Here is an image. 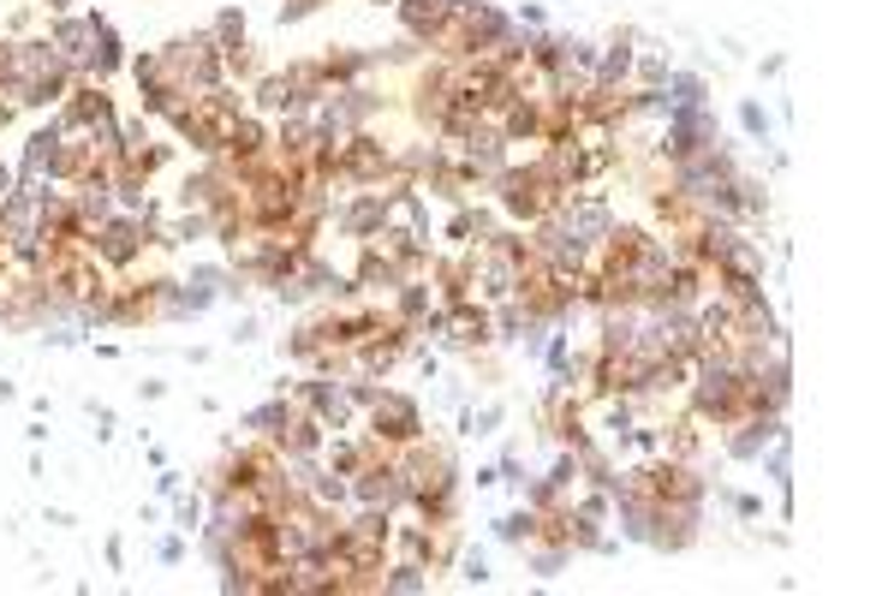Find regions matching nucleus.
I'll return each mask as SVG.
<instances>
[{
    "mask_svg": "<svg viewBox=\"0 0 894 596\" xmlns=\"http://www.w3.org/2000/svg\"><path fill=\"white\" fill-rule=\"evenodd\" d=\"M251 108L245 101L239 84H222V90H209V96H185V101H173L161 120H168V132L185 143V150L197 155V162H209V155H222L227 150V138H233V120Z\"/></svg>",
    "mask_w": 894,
    "mask_h": 596,
    "instance_id": "1",
    "label": "nucleus"
},
{
    "mask_svg": "<svg viewBox=\"0 0 894 596\" xmlns=\"http://www.w3.org/2000/svg\"><path fill=\"white\" fill-rule=\"evenodd\" d=\"M90 251H96V263L108 269V274H131V269H143V257L161 251V221H150V215H108L96 232H90Z\"/></svg>",
    "mask_w": 894,
    "mask_h": 596,
    "instance_id": "2",
    "label": "nucleus"
},
{
    "mask_svg": "<svg viewBox=\"0 0 894 596\" xmlns=\"http://www.w3.org/2000/svg\"><path fill=\"white\" fill-rule=\"evenodd\" d=\"M161 72L173 78L180 96H209L227 84V66H222V48L209 42V31H185L173 42H161Z\"/></svg>",
    "mask_w": 894,
    "mask_h": 596,
    "instance_id": "3",
    "label": "nucleus"
},
{
    "mask_svg": "<svg viewBox=\"0 0 894 596\" xmlns=\"http://www.w3.org/2000/svg\"><path fill=\"white\" fill-rule=\"evenodd\" d=\"M388 173H394V143L383 132H370V126L352 132L341 143V155H334V185H341V192H370Z\"/></svg>",
    "mask_w": 894,
    "mask_h": 596,
    "instance_id": "4",
    "label": "nucleus"
},
{
    "mask_svg": "<svg viewBox=\"0 0 894 596\" xmlns=\"http://www.w3.org/2000/svg\"><path fill=\"white\" fill-rule=\"evenodd\" d=\"M364 435H376L383 447H412V442H423V405L412 400V394H400V388H383L370 405H364Z\"/></svg>",
    "mask_w": 894,
    "mask_h": 596,
    "instance_id": "5",
    "label": "nucleus"
},
{
    "mask_svg": "<svg viewBox=\"0 0 894 596\" xmlns=\"http://www.w3.org/2000/svg\"><path fill=\"white\" fill-rule=\"evenodd\" d=\"M54 120H61L66 132H114V126H120V108H114L108 84L78 78V84L66 90V101L54 108Z\"/></svg>",
    "mask_w": 894,
    "mask_h": 596,
    "instance_id": "6",
    "label": "nucleus"
},
{
    "mask_svg": "<svg viewBox=\"0 0 894 596\" xmlns=\"http://www.w3.org/2000/svg\"><path fill=\"white\" fill-rule=\"evenodd\" d=\"M554 221H561L567 232H573V239H584L596 251V245L608 239V227L621 221V215H614V203L596 192V185H584V192H567V203L561 209H554Z\"/></svg>",
    "mask_w": 894,
    "mask_h": 596,
    "instance_id": "7",
    "label": "nucleus"
},
{
    "mask_svg": "<svg viewBox=\"0 0 894 596\" xmlns=\"http://www.w3.org/2000/svg\"><path fill=\"white\" fill-rule=\"evenodd\" d=\"M448 311V328H442V346H453V353H489L495 346V323H489V304H483L477 293L472 299H453L442 304Z\"/></svg>",
    "mask_w": 894,
    "mask_h": 596,
    "instance_id": "8",
    "label": "nucleus"
},
{
    "mask_svg": "<svg viewBox=\"0 0 894 596\" xmlns=\"http://www.w3.org/2000/svg\"><path fill=\"white\" fill-rule=\"evenodd\" d=\"M96 31H101V12H49V36L54 48L72 61V72L84 78V66H90V54H96Z\"/></svg>",
    "mask_w": 894,
    "mask_h": 596,
    "instance_id": "9",
    "label": "nucleus"
},
{
    "mask_svg": "<svg viewBox=\"0 0 894 596\" xmlns=\"http://www.w3.org/2000/svg\"><path fill=\"white\" fill-rule=\"evenodd\" d=\"M782 430H787V418L752 412V418H740V424H728V430H722V454H728V459H740V465H757V454H764V447H769Z\"/></svg>",
    "mask_w": 894,
    "mask_h": 596,
    "instance_id": "10",
    "label": "nucleus"
},
{
    "mask_svg": "<svg viewBox=\"0 0 894 596\" xmlns=\"http://www.w3.org/2000/svg\"><path fill=\"white\" fill-rule=\"evenodd\" d=\"M61 138H66V126L54 120H42L31 138H24V155H19V192H36V185H49V167H54V150H61Z\"/></svg>",
    "mask_w": 894,
    "mask_h": 596,
    "instance_id": "11",
    "label": "nucleus"
},
{
    "mask_svg": "<svg viewBox=\"0 0 894 596\" xmlns=\"http://www.w3.org/2000/svg\"><path fill=\"white\" fill-rule=\"evenodd\" d=\"M334 227L358 245L376 239V232L388 227V197L383 192H346V203H334Z\"/></svg>",
    "mask_w": 894,
    "mask_h": 596,
    "instance_id": "12",
    "label": "nucleus"
},
{
    "mask_svg": "<svg viewBox=\"0 0 894 596\" xmlns=\"http://www.w3.org/2000/svg\"><path fill=\"white\" fill-rule=\"evenodd\" d=\"M400 281H406V269L394 263V257H388L376 239H364V245H358V263H352V286H358L364 299H388Z\"/></svg>",
    "mask_w": 894,
    "mask_h": 596,
    "instance_id": "13",
    "label": "nucleus"
},
{
    "mask_svg": "<svg viewBox=\"0 0 894 596\" xmlns=\"http://www.w3.org/2000/svg\"><path fill=\"white\" fill-rule=\"evenodd\" d=\"M489 126L502 132L507 150H513V143H537V138H543V96H513Z\"/></svg>",
    "mask_w": 894,
    "mask_h": 596,
    "instance_id": "14",
    "label": "nucleus"
},
{
    "mask_svg": "<svg viewBox=\"0 0 894 596\" xmlns=\"http://www.w3.org/2000/svg\"><path fill=\"white\" fill-rule=\"evenodd\" d=\"M269 143H274V120H262V113H251L245 108L239 120H233V138H227V162L233 167H245V162H262L269 155Z\"/></svg>",
    "mask_w": 894,
    "mask_h": 596,
    "instance_id": "15",
    "label": "nucleus"
},
{
    "mask_svg": "<svg viewBox=\"0 0 894 596\" xmlns=\"http://www.w3.org/2000/svg\"><path fill=\"white\" fill-rule=\"evenodd\" d=\"M448 0H394V19H400V31L418 42V48H430V36L448 24Z\"/></svg>",
    "mask_w": 894,
    "mask_h": 596,
    "instance_id": "16",
    "label": "nucleus"
},
{
    "mask_svg": "<svg viewBox=\"0 0 894 596\" xmlns=\"http://www.w3.org/2000/svg\"><path fill=\"white\" fill-rule=\"evenodd\" d=\"M316 66H322V78H328V90H346V84H364L376 72V54L370 48H322Z\"/></svg>",
    "mask_w": 894,
    "mask_h": 596,
    "instance_id": "17",
    "label": "nucleus"
},
{
    "mask_svg": "<svg viewBox=\"0 0 894 596\" xmlns=\"http://www.w3.org/2000/svg\"><path fill=\"white\" fill-rule=\"evenodd\" d=\"M251 113H262V120H287V113H304V101L292 96V84L281 78V72H262V78L251 84Z\"/></svg>",
    "mask_w": 894,
    "mask_h": 596,
    "instance_id": "18",
    "label": "nucleus"
},
{
    "mask_svg": "<svg viewBox=\"0 0 894 596\" xmlns=\"http://www.w3.org/2000/svg\"><path fill=\"white\" fill-rule=\"evenodd\" d=\"M322 442H328V424H322V418H311L304 405L287 418V430L274 435V447H281V454H322Z\"/></svg>",
    "mask_w": 894,
    "mask_h": 596,
    "instance_id": "19",
    "label": "nucleus"
},
{
    "mask_svg": "<svg viewBox=\"0 0 894 596\" xmlns=\"http://www.w3.org/2000/svg\"><path fill=\"white\" fill-rule=\"evenodd\" d=\"M322 353H328V328H322V311L304 316V323L281 340V358H292V365H304V370H311Z\"/></svg>",
    "mask_w": 894,
    "mask_h": 596,
    "instance_id": "20",
    "label": "nucleus"
},
{
    "mask_svg": "<svg viewBox=\"0 0 894 596\" xmlns=\"http://www.w3.org/2000/svg\"><path fill=\"white\" fill-rule=\"evenodd\" d=\"M126 61H131V54H126V36L114 31L108 19H101V31H96V54H90V66H84V78L108 84L114 72H126Z\"/></svg>",
    "mask_w": 894,
    "mask_h": 596,
    "instance_id": "21",
    "label": "nucleus"
},
{
    "mask_svg": "<svg viewBox=\"0 0 894 596\" xmlns=\"http://www.w3.org/2000/svg\"><path fill=\"white\" fill-rule=\"evenodd\" d=\"M292 412H299V405H292V394L281 388V394H274V400L251 405V412L239 418V430H251V435H262V442H274V435L287 430V418H292Z\"/></svg>",
    "mask_w": 894,
    "mask_h": 596,
    "instance_id": "22",
    "label": "nucleus"
},
{
    "mask_svg": "<svg viewBox=\"0 0 894 596\" xmlns=\"http://www.w3.org/2000/svg\"><path fill=\"white\" fill-rule=\"evenodd\" d=\"M495 543H507V549L537 543V507H531V501H519L513 513H502V519H495Z\"/></svg>",
    "mask_w": 894,
    "mask_h": 596,
    "instance_id": "23",
    "label": "nucleus"
},
{
    "mask_svg": "<svg viewBox=\"0 0 894 596\" xmlns=\"http://www.w3.org/2000/svg\"><path fill=\"white\" fill-rule=\"evenodd\" d=\"M423 590H430V566H418V561H388L383 596H423Z\"/></svg>",
    "mask_w": 894,
    "mask_h": 596,
    "instance_id": "24",
    "label": "nucleus"
},
{
    "mask_svg": "<svg viewBox=\"0 0 894 596\" xmlns=\"http://www.w3.org/2000/svg\"><path fill=\"white\" fill-rule=\"evenodd\" d=\"M519 555H525V566H531L537 578H561L567 566H573V549L567 543H525Z\"/></svg>",
    "mask_w": 894,
    "mask_h": 596,
    "instance_id": "25",
    "label": "nucleus"
},
{
    "mask_svg": "<svg viewBox=\"0 0 894 596\" xmlns=\"http://www.w3.org/2000/svg\"><path fill=\"white\" fill-rule=\"evenodd\" d=\"M203 31H209V42H215L222 54L239 48V42H251V31H245V7H222L209 24H203Z\"/></svg>",
    "mask_w": 894,
    "mask_h": 596,
    "instance_id": "26",
    "label": "nucleus"
},
{
    "mask_svg": "<svg viewBox=\"0 0 894 596\" xmlns=\"http://www.w3.org/2000/svg\"><path fill=\"white\" fill-rule=\"evenodd\" d=\"M663 90H668V108H698V101H710V84H703L698 72H680V66L668 72Z\"/></svg>",
    "mask_w": 894,
    "mask_h": 596,
    "instance_id": "27",
    "label": "nucleus"
},
{
    "mask_svg": "<svg viewBox=\"0 0 894 596\" xmlns=\"http://www.w3.org/2000/svg\"><path fill=\"white\" fill-rule=\"evenodd\" d=\"M543 484L554 489V496H573V489L584 484V477H579V454H573V447H561V454H554V465H549V472H543Z\"/></svg>",
    "mask_w": 894,
    "mask_h": 596,
    "instance_id": "28",
    "label": "nucleus"
},
{
    "mask_svg": "<svg viewBox=\"0 0 894 596\" xmlns=\"http://www.w3.org/2000/svg\"><path fill=\"white\" fill-rule=\"evenodd\" d=\"M740 132L752 138V143H769L775 120H769V108H764V101H740Z\"/></svg>",
    "mask_w": 894,
    "mask_h": 596,
    "instance_id": "29",
    "label": "nucleus"
},
{
    "mask_svg": "<svg viewBox=\"0 0 894 596\" xmlns=\"http://www.w3.org/2000/svg\"><path fill=\"white\" fill-rule=\"evenodd\" d=\"M173 519H180V531H203V519H209V501L203 496H173Z\"/></svg>",
    "mask_w": 894,
    "mask_h": 596,
    "instance_id": "30",
    "label": "nucleus"
},
{
    "mask_svg": "<svg viewBox=\"0 0 894 596\" xmlns=\"http://www.w3.org/2000/svg\"><path fill=\"white\" fill-rule=\"evenodd\" d=\"M453 566H460V578H465V585H477V590L495 578L489 561H483V549H460V555H453Z\"/></svg>",
    "mask_w": 894,
    "mask_h": 596,
    "instance_id": "31",
    "label": "nucleus"
},
{
    "mask_svg": "<svg viewBox=\"0 0 894 596\" xmlns=\"http://www.w3.org/2000/svg\"><path fill=\"white\" fill-rule=\"evenodd\" d=\"M502 418H507V405H495V400H489V405H477V412L465 418V435H489L495 424H502Z\"/></svg>",
    "mask_w": 894,
    "mask_h": 596,
    "instance_id": "32",
    "label": "nucleus"
},
{
    "mask_svg": "<svg viewBox=\"0 0 894 596\" xmlns=\"http://www.w3.org/2000/svg\"><path fill=\"white\" fill-rule=\"evenodd\" d=\"M513 24H519V31H549V12L537 7V0H525V7L513 12Z\"/></svg>",
    "mask_w": 894,
    "mask_h": 596,
    "instance_id": "33",
    "label": "nucleus"
},
{
    "mask_svg": "<svg viewBox=\"0 0 894 596\" xmlns=\"http://www.w3.org/2000/svg\"><path fill=\"white\" fill-rule=\"evenodd\" d=\"M155 561H161V566H180V561H185V537H161V543H155Z\"/></svg>",
    "mask_w": 894,
    "mask_h": 596,
    "instance_id": "34",
    "label": "nucleus"
},
{
    "mask_svg": "<svg viewBox=\"0 0 894 596\" xmlns=\"http://www.w3.org/2000/svg\"><path fill=\"white\" fill-rule=\"evenodd\" d=\"M316 7H322V0H281V24H299V19H311Z\"/></svg>",
    "mask_w": 894,
    "mask_h": 596,
    "instance_id": "35",
    "label": "nucleus"
},
{
    "mask_svg": "<svg viewBox=\"0 0 894 596\" xmlns=\"http://www.w3.org/2000/svg\"><path fill=\"white\" fill-rule=\"evenodd\" d=\"M728 507H734L740 519H757V513H764V501H757V496H728Z\"/></svg>",
    "mask_w": 894,
    "mask_h": 596,
    "instance_id": "36",
    "label": "nucleus"
},
{
    "mask_svg": "<svg viewBox=\"0 0 894 596\" xmlns=\"http://www.w3.org/2000/svg\"><path fill=\"white\" fill-rule=\"evenodd\" d=\"M477 7H489V0H453V12H477Z\"/></svg>",
    "mask_w": 894,
    "mask_h": 596,
    "instance_id": "37",
    "label": "nucleus"
},
{
    "mask_svg": "<svg viewBox=\"0 0 894 596\" xmlns=\"http://www.w3.org/2000/svg\"><path fill=\"white\" fill-rule=\"evenodd\" d=\"M42 7H49V12H72V0H42Z\"/></svg>",
    "mask_w": 894,
    "mask_h": 596,
    "instance_id": "38",
    "label": "nucleus"
},
{
    "mask_svg": "<svg viewBox=\"0 0 894 596\" xmlns=\"http://www.w3.org/2000/svg\"><path fill=\"white\" fill-rule=\"evenodd\" d=\"M370 7H394V0H370Z\"/></svg>",
    "mask_w": 894,
    "mask_h": 596,
    "instance_id": "39",
    "label": "nucleus"
}]
</instances>
